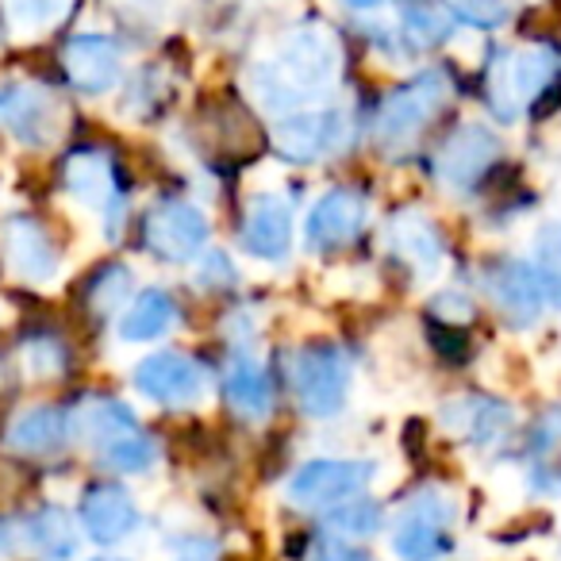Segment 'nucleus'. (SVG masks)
Listing matches in <instances>:
<instances>
[{"instance_id": "24", "label": "nucleus", "mask_w": 561, "mask_h": 561, "mask_svg": "<svg viewBox=\"0 0 561 561\" xmlns=\"http://www.w3.org/2000/svg\"><path fill=\"white\" fill-rule=\"evenodd\" d=\"M181 328V305L165 285H150L131 297V305L116 316V339L131 346L162 343Z\"/></svg>"}, {"instance_id": "35", "label": "nucleus", "mask_w": 561, "mask_h": 561, "mask_svg": "<svg viewBox=\"0 0 561 561\" xmlns=\"http://www.w3.org/2000/svg\"><path fill=\"white\" fill-rule=\"evenodd\" d=\"M561 450V404L546 408L530 420L527 435H523V458L527 461H542L553 458Z\"/></svg>"}, {"instance_id": "5", "label": "nucleus", "mask_w": 561, "mask_h": 561, "mask_svg": "<svg viewBox=\"0 0 561 561\" xmlns=\"http://www.w3.org/2000/svg\"><path fill=\"white\" fill-rule=\"evenodd\" d=\"M458 500L443 484H423L400 504L389 523V546L397 561H446L458 546Z\"/></svg>"}, {"instance_id": "23", "label": "nucleus", "mask_w": 561, "mask_h": 561, "mask_svg": "<svg viewBox=\"0 0 561 561\" xmlns=\"http://www.w3.org/2000/svg\"><path fill=\"white\" fill-rule=\"evenodd\" d=\"M507 81L519 112L542 116L553 96H561V55L546 43L523 50H507Z\"/></svg>"}, {"instance_id": "20", "label": "nucleus", "mask_w": 561, "mask_h": 561, "mask_svg": "<svg viewBox=\"0 0 561 561\" xmlns=\"http://www.w3.org/2000/svg\"><path fill=\"white\" fill-rule=\"evenodd\" d=\"M219 397L239 420L265 423L277 408V381L265 358L250 346H234L219 369Z\"/></svg>"}, {"instance_id": "25", "label": "nucleus", "mask_w": 561, "mask_h": 561, "mask_svg": "<svg viewBox=\"0 0 561 561\" xmlns=\"http://www.w3.org/2000/svg\"><path fill=\"white\" fill-rule=\"evenodd\" d=\"M20 542L35 553L39 561H73L81 550V527L66 507L39 504L35 512L24 515L20 523Z\"/></svg>"}, {"instance_id": "39", "label": "nucleus", "mask_w": 561, "mask_h": 561, "mask_svg": "<svg viewBox=\"0 0 561 561\" xmlns=\"http://www.w3.org/2000/svg\"><path fill=\"white\" fill-rule=\"evenodd\" d=\"M308 561H374V558H366L354 542H339V538L323 535Z\"/></svg>"}, {"instance_id": "26", "label": "nucleus", "mask_w": 561, "mask_h": 561, "mask_svg": "<svg viewBox=\"0 0 561 561\" xmlns=\"http://www.w3.org/2000/svg\"><path fill=\"white\" fill-rule=\"evenodd\" d=\"M397 24H400V35H404L408 50L420 58V55H427V50L446 47L458 20H454L443 4H435V0H397Z\"/></svg>"}, {"instance_id": "43", "label": "nucleus", "mask_w": 561, "mask_h": 561, "mask_svg": "<svg viewBox=\"0 0 561 561\" xmlns=\"http://www.w3.org/2000/svg\"><path fill=\"white\" fill-rule=\"evenodd\" d=\"M0 550H4V538H0Z\"/></svg>"}, {"instance_id": "12", "label": "nucleus", "mask_w": 561, "mask_h": 561, "mask_svg": "<svg viewBox=\"0 0 561 561\" xmlns=\"http://www.w3.org/2000/svg\"><path fill=\"white\" fill-rule=\"evenodd\" d=\"M481 289H484V297H489V305L496 308L500 320L515 331L538 328L542 316L550 312L542 277H538L530 257H519V254L489 257L481 270Z\"/></svg>"}, {"instance_id": "19", "label": "nucleus", "mask_w": 561, "mask_h": 561, "mask_svg": "<svg viewBox=\"0 0 561 561\" xmlns=\"http://www.w3.org/2000/svg\"><path fill=\"white\" fill-rule=\"evenodd\" d=\"M239 247H242V254L254 257V262H265V265L289 262L293 247H297V216H293V204L280 193L250 196L247 211H242Z\"/></svg>"}, {"instance_id": "10", "label": "nucleus", "mask_w": 561, "mask_h": 561, "mask_svg": "<svg viewBox=\"0 0 561 561\" xmlns=\"http://www.w3.org/2000/svg\"><path fill=\"white\" fill-rule=\"evenodd\" d=\"M211 219L188 196H158L142 216V250L154 262L193 265L208 250Z\"/></svg>"}, {"instance_id": "3", "label": "nucleus", "mask_w": 561, "mask_h": 561, "mask_svg": "<svg viewBox=\"0 0 561 561\" xmlns=\"http://www.w3.org/2000/svg\"><path fill=\"white\" fill-rule=\"evenodd\" d=\"M454 101V78L446 66H431L381 96L369 119V142L381 154L400 158L427 135V127L446 112Z\"/></svg>"}, {"instance_id": "33", "label": "nucleus", "mask_w": 561, "mask_h": 561, "mask_svg": "<svg viewBox=\"0 0 561 561\" xmlns=\"http://www.w3.org/2000/svg\"><path fill=\"white\" fill-rule=\"evenodd\" d=\"M446 12L473 32H500L512 20V0H446Z\"/></svg>"}, {"instance_id": "1", "label": "nucleus", "mask_w": 561, "mask_h": 561, "mask_svg": "<svg viewBox=\"0 0 561 561\" xmlns=\"http://www.w3.org/2000/svg\"><path fill=\"white\" fill-rule=\"evenodd\" d=\"M339 73H343L339 35L320 20H305L280 35L270 55L250 62L247 93L254 96L257 108L277 119L285 112L323 104L339 85Z\"/></svg>"}, {"instance_id": "32", "label": "nucleus", "mask_w": 561, "mask_h": 561, "mask_svg": "<svg viewBox=\"0 0 561 561\" xmlns=\"http://www.w3.org/2000/svg\"><path fill=\"white\" fill-rule=\"evenodd\" d=\"M481 85H484V104H489V112L500 119V124H515V119L523 116L519 104H515V96H512V81H507V47L489 50Z\"/></svg>"}, {"instance_id": "7", "label": "nucleus", "mask_w": 561, "mask_h": 561, "mask_svg": "<svg viewBox=\"0 0 561 561\" xmlns=\"http://www.w3.org/2000/svg\"><path fill=\"white\" fill-rule=\"evenodd\" d=\"M354 142V116L339 104H308L273 119L270 147L289 165H320Z\"/></svg>"}, {"instance_id": "11", "label": "nucleus", "mask_w": 561, "mask_h": 561, "mask_svg": "<svg viewBox=\"0 0 561 561\" xmlns=\"http://www.w3.org/2000/svg\"><path fill=\"white\" fill-rule=\"evenodd\" d=\"M374 477L377 461L369 458H312L293 469L289 484H285V500L297 512L328 515L331 507L362 496L374 484Z\"/></svg>"}, {"instance_id": "2", "label": "nucleus", "mask_w": 561, "mask_h": 561, "mask_svg": "<svg viewBox=\"0 0 561 561\" xmlns=\"http://www.w3.org/2000/svg\"><path fill=\"white\" fill-rule=\"evenodd\" d=\"M73 412V438L85 443L93 461L119 477H147L158 466V438L147 423L108 392L78 400Z\"/></svg>"}, {"instance_id": "34", "label": "nucleus", "mask_w": 561, "mask_h": 561, "mask_svg": "<svg viewBox=\"0 0 561 561\" xmlns=\"http://www.w3.org/2000/svg\"><path fill=\"white\" fill-rule=\"evenodd\" d=\"M193 280L201 293H234L242 273L231 254H224V250H204L193 262Z\"/></svg>"}, {"instance_id": "4", "label": "nucleus", "mask_w": 561, "mask_h": 561, "mask_svg": "<svg viewBox=\"0 0 561 561\" xmlns=\"http://www.w3.org/2000/svg\"><path fill=\"white\" fill-rule=\"evenodd\" d=\"M58 188L101 224L104 239H119L127 219V181L108 147H73L58 165Z\"/></svg>"}, {"instance_id": "6", "label": "nucleus", "mask_w": 561, "mask_h": 561, "mask_svg": "<svg viewBox=\"0 0 561 561\" xmlns=\"http://www.w3.org/2000/svg\"><path fill=\"white\" fill-rule=\"evenodd\" d=\"M289 389L300 415L323 423L346 412L354 392V362L335 343H308L289 362Z\"/></svg>"}, {"instance_id": "41", "label": "nucleus", "mask_w": 561, "mask_h": 561, "mask_svg": "<svg viewBox=\"0 0 561 561\" xmlns=\"http://www.w3.org/2000/svg\"><path fill=\"white\" fill-rule=\"evenodd\" d=\"M93 561H124V558H93Z\"/></svg>"}, {"instance_id": "36", "label": "nucleus", "mask_w": 561, "mask_h": 561, "mask_svg": "<svg viewBox=\"0 0 561 561\" xmlns=\"http://www.w3.org/2000/svg\"><path fill=\"white\" fill-rule=\"evenodd\" d=\"M431 316H435L443 328H469L477 308L461 289H438L435 297H431Z\"/></svg>"}, {"instance_id": "16", "label": "nucleus", "mask_w": 561, "mask_h": 561, "mask_svg": "<svg viewBox=\"0 0 561 561\" xmlns=\"http://www.w3.org/2000/svg\"><path fill=\"white\" fill-rule=\"evenodd\" d=\"M515 408L489 392H454L438 404V427L473 450L504 446L515 431Z\"/></svg>"}, {"instance_id": "38", "label": "nucleus", "mask_w": 561, "mask_h": 561, "mask_svg": "<svg viewBox=\"0 0 561 561\" xmlns=\"http://www.w3.org/2000/svg\"><path fill=\"white\" fill-rule=\"evenodd\" d=\"M219 538L208 530H181L170 538V561H219Z\"/></svg>"}, {"instance_id": "30", "label": "nucleus", "mask_w": 561, "mask_h": 561, "mask_svg": "<svg viewBox=\"0 0 561 561\" xmlns=\"http://www.w3.org/2000/svg\"><path fill=\"white\" fill-rule=\"evenodd\" d=\"M535 270L542 277V289L550 308L561 312V219H546L535 231Z\"/></svg>"}, {"instance_id": "8", "label": "nucleus", "mask_w": 561, "mask_h": 561, "mask_svg": "<svg viewBox=\"0 0 561 561\" xmlns=\"http://www.w3.org/2000/svg\"><path fill=\"white\" fill-rule=\"evenodd\" d=\"M131 389L154 408L188 412V408H201L211 397L216 377L188 351H150L147 358L135 362Z\"/></svg>"}, {"instance_id": "27", "label": "nucleus", "mask_w": 561, "mask_h": 561, "mask_svg": "<svg viewBox=\"0 0 561 561\" xmlns=\"http://www.w3.org/2000/svg\"><path fill=\"white\" fill-rule=\"evenodd\" d=\"M81 297H85V308H89L93 320H101V323L116 320V316L124 312L135 297V270L127 262L96 265V270L89 273L85 293H81Z\"/></svg>"}, {"instance_id": "15", "label": "nucleus", "mask_w": 561, "mask_h": 561, "mask_svg": "<svg viewBox=\"0 0 561 561\" xmlns=\"http://www.w3.org/2000/svg\"><path fill=\"white\" fill-rule=\"evenodd\" d=\"M0 262L24 285H50L62 273V250H58L50 227L32 211H12L0 219Z\"/></svg>"}, {"instance_id": "14", "label": "nucleus", "mask_w": 561, "mask_h": 561, "mask_svg": "<svg viewBox=\"0 0 561 561\" xmlns=\"http://www.w3.org/2000/svg\"><path fill=\"white\" fill-rule=\"evenodd\" d=\"M385 247L389 257L415 280V285H435L446 273L450 262V247H446V234L427 211L420 208H400L385 224Z\"/></svg>"}, {"instance_id": "31", "label": "nucleus", "mask_w": 561, "mask_h": 561, "mask_svg": "<svg viewBox=\"0 0 561 561\" xmlns=\"http://www.w3.org/2000/svg\"><path fill=\"white\" fill-rule=\"evenodd\" d=\"M70 4L73 0H0V12H4L12 32L39 35V32H50V27L70 12Z\"/></svg>"}, {"instance_id": "13", "label": "nucleus", "mask_w": 561, "mask_h": 561, "mask_svg": "<svg viewBox=\"0 0 561 561\" xmlns=\"http://www.w3.org/2000/svg\"><path fill=\"white\" fill-rule=\"evenodd\" d=\"M369 227V196L358 185H335L308 208L305 250L316 257H335L351 250Z\"/></svg>"}, {"instance_id": "9", "label": "nucleus", "mask_w": 561, "mask_h": 561, "mask_svg": "<svg viewBox=\"0 0 561 561\" xmlns=\"http://www.w3.org/2000/svg\"><path fill=\"white\" fill-rule=\"evenodd\" d=\"M504 158V139L489 124H458L431 150V178L450 196H469L492 178Z\"/></svg>"}, {"instance_id": "18", "label": "nucleus", "mask_w": 561, "mask_h": 561, "mask_svg": "<svg viewBox=\"0 0 561 561\" xmlns=\"http://www.w3.org/2000/svg\"><path fill=\"white\" fill-rule=\"evenodd\" d=\"M58 66L73 93L104 96L124 81V47L104 32H81L62 43Z\"/></svg>"}, {"instance_id": "37", "label": "nucleus", "mask_w": 561, "mask_h": 561, "mask_svg": "<svg viewBox=\"0 0 561 561\" xmlns=\"http://www.w3.org/2000/svg\"><path fill=\"white\" fill-rule=\"evenodd\" d=\"M104 4H108L124 24H135V27H158L173 9V0H104Z\"/></svg>"}, {"instance_id": "28", "label": "nucleus", "mask_w": 561, "mask_h": 561, "mask_svg": "<svg viewBox=\"0 0 561 561\" xmlns=\"http://www.w3.org/2000/svg\"><path fill=\"white\" fill-rule=\"evenodd\" d=\"M20 369H24L27 381H58V377L70 374V343L55 331H32L27 339H20L16 346Z\"/></svg>"}, {"instance_id": "17", "label": "nucleus", "mask_w": 561, "mask_h": 561, "mask_svg": "<svg viewBox=\"0 0 561 561\" xmlns=\"http://www.w3.org/2000/svg\"><path fill=\"white\" fill-rule=\"evenodd\" d=\"M78 527L101 550H116L127 538L139 535L142 507L131 496V489L119 481H93L85 484L78 500Z\"/></svg>"}, {"instance_id": "42", "label": "nucleus", "mask_w": 561, "mask_h": 561, "mask_svg": "<svg viewBox=\"0 0 561 561\" xmlns=\"http://www.w3.org/2000/svg\"><path fill=\"white\" fill-rule=\"evenodd\" d=\"M553 561H561V546H558V553H553Z\"/></svg>"}, {"instance_id": "21", "label": "nucleus", "mask_w": 561, "mask_h": 561, "mask_svg": "<svg viewBox=\"0 0 561 561\" xmlns=\"http://www.w3.org/2000/svg\"><path fill=\"white\" fill-rule=\"evenodd\" d=\"M62 104L47 85L12 81L0 89V124L9 127L12 139L32 150H43L62 135Z\"/></svg>"}, {"instance_id": "29", "label": "nucleus", "mask_w": 561, "mask_h": 561, "mask_svg": "<svg viewBox=\"0 0 561 561\" xmlns=\"http://www.w3.org/2000/svg\"><path fill=\"white\" fill-rule=\"evenodd\" d=\"M323 527H328L331 538H339V542H369L374 535H381L385 527H389V519H385V507L377 504V500H366V496H354L346 500V504L331 507L328 515H323Z\"/></svg>"}, {"instance_id": "22", "label": "nucleus", "mask_w": 561, "mask_h": 561, "mask_svg": "<svg viewBox=\"0 0 561 561\" xmlns=\"http://www.w3.org/2000/svg\"><path fill=\"white\" fill-rule=\"evenodd\" d=\"M70 443H73V412L58 404L24 408V412L12 415L9 431H4V446L32 461L58 458Z\"/></svg>"}, {"instance_id": "40", "label": "nucleus", "mask_w": 561, "mask_h": 561, "mask_svg": "<svg viewBox=\"0 0 561 561\" xmlns=\"http://www.w3.org/2000/svg\"><path fill=\"white\" fill-rule=\"evenodd\" d=\"M339 4H343L354 20H362V16H377V12H389L397 0H339Z\"/></svg>"}]
</instances>
